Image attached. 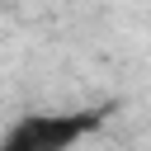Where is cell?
Wrapping results in <instances>:
<instances>
[{
    "mask_svg": "<svg viewBox=\"0 0 151 151\" xmlns=\"http://www.w3.org/2000/svg\"><path fill=\"white\" fill-rule=\"evenodd\" d=\"M104 113L109 109H47V113H24L0 137V151H71L76 142H85L104 123Z\"/></svg>",
    "mask_w": 151,
    "mask_h": 151,
    "instance_id": "cell-1",
    "label": "cell"
}]
</instances>
